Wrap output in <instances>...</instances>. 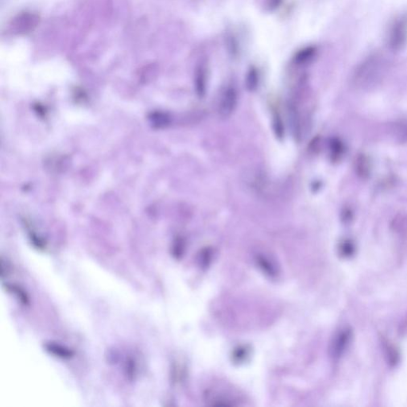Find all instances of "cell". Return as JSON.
I'll list each match as a JSON object with an SVG mask.
<instances>
[{"label": "cell", "instance_id": "obj_2", "mask_svg": "<svg viewBox=\"0 0 407 407\" xmlns=\"http://www.w3.org/2000/svg\"><path fill=\"white\" fill-rule=\"evenodd\" d=\"M238 104V92L233 86H228L220 96L218 104V113L222 118H228L236 110Z\"/></svg>", "mask_w": 407, "mask_h": 407}, {"label": "cell", "instance_id": "obj_1", "mask_svg": "<svg viewBox=\"0 0 407 407\" xmlns=\"http://www.w3.org/2000/svg\"><path fill=\"white\" fill-rule=\"evenodd\" d=\"M385 68V62L381 56L370 57L355 71V81L357 84H367L376 80Z\"/></svg>", "mask_w": 407, "mask_h": 407}, {"label": "cell", "instance_id": "obj_4", "mask_svg": "<svg viewBox=\"0 0 407 407\" xmlns=\"http://www.w3.org/2000/svg\"><path fill=\"white\" fill-rule=\"evenodd\" d=\"M316 52L317 50L314 46L301 49L299 51H297L295 56L293 57V62L297 65L306 64L314 58Z\"/></svg>", "mask_w": 407, "mask_h": 407}, {"label": "cell", "instance_id": "obj_5", "mask_svg": "<svg viewBox=\"0 0 407 407\" xmlns=\"http://www.w3.org/2000/svg\"><path fill=\"white\" fill-rule=\"evenodd\" d=\"M351 338V332L349 330H344L338 335V338L334 343V351L336 356L340 355L342 351L345 349L347 343Z\"/></svg>", "mask_w": 407, "mask_h": 407}, {"label": "cell", "instance_id": "obj_3", "mask_svg": "<svg viewBox=\"0 0 407 407\" xmlns=\"http://www.w3.org/2000/svg\"><path fill=\"white\" fill-rule=\"evenodd\" d=\"M206 80H207V68L205 63L201 62L197 67L195 74L196 89L200 96L205 93Z\"/></svg>", "mask_w": 407, "mask_h": 407}, {"label": "cell", "instance_id": "obj_7", "mask_svg": "<svg viewBox=\"0 0 407 407\" xmlns=\"http://www.w3.org/2000/svg\"><path fill=\"white\" fill-rule=\"evenodd\" d=\"M258 81H259V76L256 68H252L248 72L247 76V85L250 90H253L257 87Z\"/></svg>", "mask_w": 407, "mask_h": 407}, {"label": "cell", "instance_id": "obj_6", "mask_svg": "<svg viewBox=\"0 0 407 407\" xmlns=\"http://www.w3.org/2000/svg\"><path fill=\"white\" fill-rule=\"evenodd\" d=\"M400 26L401 25H397L391 36V46L395 49L400 48L406 41L405 30Z\"/></svg>", "mask_w": 407, "mask_h": 407}, {"label": "cell", "instance_id": "obj_8", "mask_svg": "<svg viewBox=\"0 0 407 407\" xmlns=\"http://www.w3.org/2000/svg\"><path fill=\"white\" fill-rule=\"evenodd\" d=\"M48 347V349L50 351H52L56 355H59V356H62V357H71L73 355L72 351L68 349H65L61 346L56 345V344H50Z\"/></svg>", "mask_w": 407, "mask_h": 407}]
</instances>
